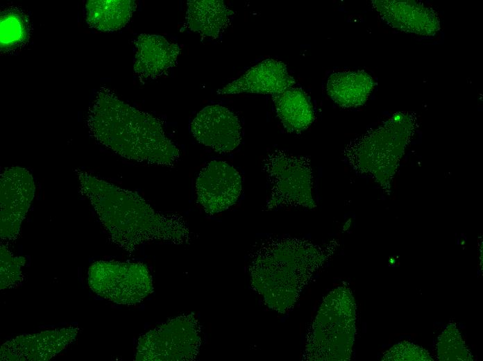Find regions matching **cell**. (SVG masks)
Segmentation results:
<instances>
[{"label": "cell", "mask_w": 483, "mask_h": 361, "mask_svg": "<svg viewBox=\"0 0 483 361\" xmlns=\"http://www.w3.org/2000/svg\"><path fill=\"white\" fill-rule=\"evenodd\" d=\"M78 328L70 326L22 335L4 344L0 360L6 361H46L56 356L76 337Z\"/></svg>", "instance_id": "11"}, {"label": "cell", "mask_w": 483, "mask_h": 361, "mask_svg": "<svg viewBox=\"0 0 483 361\" xmlns=\"http://www.w3.org/2000/svg\"><path fill=\"white\" fill-rule=\"evenodd\" d=\"M375 87V80L364 71L334 72L328 77L326 92L330 97L343 108L362 106Z\"/></svg>", "instance_id": "16"}, {"label": "cell", "mask_w": 483, "mask_h": 361, "mask_svg": "<svg viewBox=\"0 0 483 361\" xmlns=\"http://www.w3.org/2000/svg\"><path fill=\"white\" fill-rule=\"evenodd\" d=\"M135 44L134 71L139 77L158 78L176 65L180 48L163 36L141 34Z\"/></svg>", "instance_id": "14"}, {"label": "cell", "mask_w": 483, "mask_h": 361, "mask_svg": "<svg viewBox=\"0 0 483 361\" xmlns=\"http://www.w3.org/2000/svg\"><path fill=\"white\" fill-rule=\"evenodd\" d=\"M437 346L441 360H472V355L454 324L444 330Z\"/></svg>", "instance_id": "20"}, {"label": "cell", "mask_w": 483, "mask_h": 361, "mask_svg": "<svg viewBox=\"0 0 483 361\" xmlns=\"http://www.w3.org/2000/svg\"><path fill=\"white\" fill-rule=\"evenodd\" d=\"M324 260L322 248L310 240H266L252 255L248 267L251 285L269 308L285 313Z\"/></svg>", "instance_id": "3"}, {"label": "cell", "mask_w": 483, "mask_h": 361, "mask_svg": "<svg viewBox=\"0 0 483 361\" xmlns=\"http://www.w3.org/2000/svg\"><path fill=\"white\" fill-rule=\"evenodd\" d=\"M28 36L25 16L17 10H9L0 21L1 49H8L23 44Z\"/></svg>", "instance_id": "19"}, {"label": "cell", "mask_w": 483, "mask_h": 361, "mask_svg": "<svg viewBox=\"0 0 483 361\" xmlns=\"http://www.w3.org/2000/svg\"><path fill=\"white\" fill-rule=\"evenodd\" d=\"M187 5L186 19L189 28L213 39L223 33L235 14L220 0H189Z\"/></svg>", "instance_id": "15"}, {"label": "cell", "mask_w": 483, "mask_h": 361, "mask_svg": "<svg viewBox=\"0 0 483 361\" xmlns=\"http://www.w3.org/2000/svg\"><path fill=\"white\" fill-rule=\"evenodd\" d=\"M242 190L240 174L222 160L210 161L203 167L195 185L197 202L208 215L228 209L238 200Z\"/></svg>", "instance_id": "9"}, {"label": "cell", "mask_w": 483, "mask_h": 361, "mask_svg": "<svg viewBox=\"0 0 483 361\" xmlns=\"http://www.w3.org/2000/svg\"><path fill=\"white\" fill-rule=\"evenodd\" d=\"M201 326L196 317L185 314L169 319L142 335L137 361H191L199 353Z\"/></svg>", "instance_id": "6"}, {"label": "cell", "mask_w": 483, "mask_h": 361, "mask_svg": "<svg viewBox=\"0 0 483 361\" xmlns=\"http://www.w3.org/2000/svg\"><path fill=\"white\" fill-rule=\"evenodd\" d=\"M91 136L120 156L140 162L173 166L180 151L167 136L160 121L101 89L87 116Z\"/></svg>", "instance_id": "2"}, {"label": "cell", "mask_w": 483, "mask_h": 361, "mask_svg": "<svg viewBox=\"0 0 483 361\" xmlns=\"http://www.w3.org/2000/svg\"><path fill=\"white\" fill-rule=\"evenodd\" d=\"M355 304L350 290L339 287L324 299L307 334L308 360H348L355 334Z\"/></svg>", "instance_id": "4"}, {"label": "cell", "mask_w": 483, "mask_h": 361, "mask_svg": "<svg viewBox=\"0 0 483 361\" xmlns=\"http://www.w3.org/2000/svg\"><path fill=\"white\" fill-rule=\"evenodd\" d=\"M194 138L219 153L234 151L242 141V126L237 116L219 104L201 110L190 124Z\"/></svg>", "instance_id": "10"}, {"label": "cell", "mask_w": 483, "mask_h": 361, "mask_svg": "<svg viewBox=\"0 0 483 361\" xmlns=\"http://www.w3.org/2000/svg\"><path fill=\"white\" fill-rule=\"evenodd\" d=\"M24 257L14 256L4 246L0 249V289L12 287L22 278V267L25 265Z\"/></svg>", "instance_id": "21"}, {"label": "cell", "mask_w": 483, "mask_h": 361, "mask_svg": "<svg viewBox=\"0 0 483 361\" xmlns=\"http://www.w3.org/2000/svg\"><path fill=\"white\" fill-rule=\"evenodd\" d=\"M137 3L133 0H90L85 4L87 24L101 31H115L130 21Z\"/></svg>", "instance_id": "18"}, {"label": "cell", "mask_w": 483, "mask_h": 361, "mask_svg": "<svg viewBox=\"0 0 483 361\" xmlns=\"http://www.w3.org/2000/svg\"><path fill=\"white\" fill-rule=\"evenodd\" d=\"M31 174L24 168L6 169L0 179V236L11 240L17 237L35 195Z\"/></svg>", "instance_id": "8"}, {"label": "cell", "mask_w": 483, "mask_h": 361, "mask_svg": "<svg viewBox=\"0 0 483 361\" xmlns=\"http://www.w3.org/2000/svg\"><path fill=\"white\" fill-rule=\"evenodd\" d=\"M295 79L287 65L278 60L265 59L247 70L242 76L217 90L218 94L242 92L270 94L281 92L293 87Z\"/></svg>", "instance_id": "13"}, {"label": "cell", "mask_w": 483, "mask_h": 361, "mask_svg": "<svg viewBox=\"0 0 483 361\" xmlns=\"http://www.w3.org/2000/svg\"><path fill=\"white\" fill-rule=\"evenodd\" d=\"M277 116L289 133L299 134L306 130L314 119L311 101L298 87H289L272 95Z\"/></svg>", "instance_id": "17"}, {"label": "cell", "mask_w": 483, "mask_h": 361, "mask_svg": "<svg viewBox=\"0 0 483 361\" xmlns=\"http://www.w3.org/2000/svg\"><path fill=\"white\" fill-rule=\"evenodd\" d=\"M90 288L98 296L121 305H135L153 292V278L141 262L96 261L87 272Z\"/></svg>", "instance_id": "7"}, {"label": "cell", "mask_w": 483, "mask_h": 361, "mask_svg": "<svg viewBox=\"0 0 483 361\" xmlns=\"http://www.w3.org/2000/svg\"><path fill=\"white\" fill-rule=\"evenodd\" d=\"M78 179L110 240L124 251L133 252L155 242L190 241V230L181 215L155 210L138 194L87 172H80Z\"/></svg>", "instance_id": "1"}, {"label": "cell", "mask_w": 483, "mask_h": 361, "mask_svg": "<svg viewBox=\"0 0 483 361\" xmlns=\"http://www.w3.org/2000/svg\"><path fill=\"white\" fill-rule=\"evenodd\" d=\"M382 19L391 27L423 36L434 35L440 28L437 12L415 1H372Z\"/></svg>", "instance_id": "12"}, {"label": "cell", "mask_w": 483, "mask_h": 361, "mask_svg": "<svg viewBox=\"0 0 483 361\" xmlns=\"http://www.w3.org/2000/svg\"><path fill=\"white\" fill-rule=\"evenodd\" d=\"M262 169L269 185L267 210L281 207L312 209L316 206L312 196V167L308 158L275 150L263 161Z\"/></svg>", "instance_id": "5"}, {"label": "cell", "mask_w": 483, "mask_h": 361, "mask_svg": "<svg viewBox=\"0 0 483 361\" xmlns=\"http://www.w3.org/2000/svg\"><path fill=\"white\" fill-rule=\"evenodd\" d=\"M383 360H432L427 351L408 342L398 343L387 351Z\"/></svg>", "instance_id": "22"}]
</instances>
